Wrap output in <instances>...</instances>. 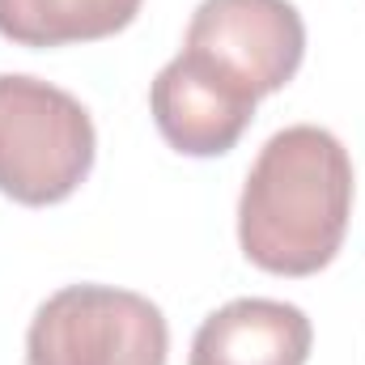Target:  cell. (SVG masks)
<instances>
[{
	"instance_id": "1",
	"label": "cell",
	"mask_w": 365,
	"mask_h": 365,
	"mask_svg": "<svg viewBox=\"0 0 365 365\" xmlns=\"http://www.w3.org/2000/svg\"><path fill=\"white\" fill-rule=\"evenodd\" d=\"M353 212V158L314 123H293L259 149L242 200V255L272 276H314L344 242Z\"/></svg>"
},
{
	"instance_id": "2",
	"label": "cell",
	"mask_w": 365,
	"mask_h": 365,
	"mask_svg": "<svg viewBox=\"0 0 365 365\" xmlns=\"http://www.w3.org/2000/svg\"><path fill=\"white\" fill-rule=\"evenodd\" d=\"M90 110L68 90L0 73V195L43 208L68 200L93 170Z\"/></svg>"
},
{
	"instance_id": "3",
	"label": "cell",
	"mask_w": 365,
	"mask_h": 365,
	"mask_svg": "<svg viewBox=\"0 0 365 365\" xmlns=\"http://www.w3.org/2000/svg\"><path fill=\"white\" fill-rule=\"evenodd\" d=\"M166 314L115 284H68L51 293L26 331V365H166Z\"/></svg>"
},
{
	"instance_id": "4",
	"label": "cell",
	"mask_w": 365,
	"mask_h": 365,
	"mask_svg": "<svg viewBox=\"0 0 365 365\" xmlns=\"http://www.w3.org/2000/svg\"><path fill=\"white\" fill-rule=\"evenodd\" d=\"M182 51L259 102L297 77L306 21L289 0H200Z\"/></svg>"
},
{
	"instance_id": "5",
	"label": "cell",
	"mask_w": 365,
	"mask_h": 365,
	"mask_svg": "<svg viewBox=\"0 0 365 365\" xmlns=\"http://www.w3.org/2000/svg\"><path fill=\"white\" fill-rule=\"evenodd\" d=\"M149 110L170 149L187 158L230 153L255 119V98L225 81L217 68L179 51L149 86Z\"/></svg>"
},
{
	"instance_id": "6",
	"label": "cell",
	"mask_w": 365,
	"mask_h": 365,
	"mask_svg": "<svg viewBox=\"0 0 365 365\" xmlns=\"http://www.w3.org/2000/svg\"><path fill=\"white\" fill-rule=\"evenodd\" d=\"M310 344L306 310L272 297H238L200 323L187 365H306Z\"/></svg>"
},
{
	"instance_id": "7",
	"label": "cell",
	"mask_w": 365,
	"mask_h": 365,
	"mask_svg": "<svg viewBox=\"0 0 365 365\" xmlns=\"http://www.w3.org/2000/svg\"><path fill=\"white\" fill-rule=\"evenodd\" d=\"M140 0H0V38L17 47L98 43L128 30Z\"/></svg>"
}]
</instances>
